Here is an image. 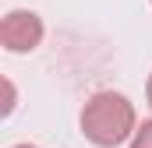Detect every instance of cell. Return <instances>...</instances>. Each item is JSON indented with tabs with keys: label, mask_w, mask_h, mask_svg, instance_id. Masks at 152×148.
<instances>
[{
	"label": "cell",
	"mask_w": 152,
	"mask_h": 148,
	"mask_svg": "<svg viewBox=\"0 0 152 148\" xmlns=\"http://www.w3.org/2000/svg\"><path fill=\"white\" fill-rule=\"evenodd\" d=\"M138 116L127 95L120 92H96L81 110V134L99 148H117L134 138Z\"/></svg>",
	"instance_id": "1"
},
{
	"label": "cell",
	"mask_w": 152,
	"mask_h": 148,
	"mask_svg": "<svg viewBox=\"0 0 152 148\" xmlns=\"http://www.w3.org/2000/svg\"><path fill=\"white\" fill-rule=\"evenodd\" d=\"M0 42L11 53H32L42 42V18L32 11H7L0 21Z\"/></svg>",
	"instance_id": "2"
},
{
	"label": "cell",
	"mask_w": 152,
	"mask_h": 148,
	"mask_svg": "<svg viewBox=\"0 0 152 148\" xmlns=\"http://www.w3.org/2000/svg\"><path fill=\"white\" fill-rule=\"evenodd\" d=\"M131 148H152V120H142L134 138H131Z\"/></svg>",
	"instance_id": "3"
},
{
	"label": "cell",
	"mask_w": 152,
	"mask_h": 148,
	"mask_svg": "<svg viewBox=\"0 0 152 148\" xmlns=\"http://www.w3.org/2000/svg\"><path fill=\"white\" fill-rule=\"evenodd\" d=\"M4 88H7V102H4V113L14 110V88H11V81H4Z\"/></svg>",
	"instance_id": "4"
},
{
	"label": "cell",
	"mask_w": 152,
	"mask_h": 148,
	"mask_svg": "<svg viewBox=\"0 0 152 148\" xmlns=\"http://www.w3.org/2000/svg\"><path fill=\"white\" fill-rule=\"evenodd\" d=\"M145 99H149V106H152V74H149V85H145Z\"/></svg>",
	"instance_id": "5"
},
{
	"label": "cell",
	"mask_w": 152,
	"mask_h": 148,
	"mask_svg": "<svg viewBox=\"0 0 152 148\" xmlns=\"http://www.w3.org/2000/svg\"><path fill=\"white\" fill-rule=\"evenodd\" d=\"M11 148H39V145H11Z\"/></svg>",
	"instance_id": "6"
}]
</instances>
